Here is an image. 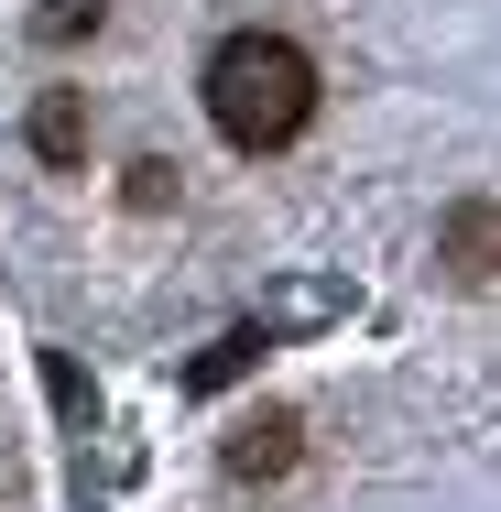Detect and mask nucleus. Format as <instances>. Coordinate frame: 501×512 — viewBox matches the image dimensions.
I'll use <instances>...</instances> for the list:
<instances>
[{
  "label": "nucleus",
  "instance_id": "nucleus-1",
  "mask_svg": "<svg viewBox=\"0 0 501 512\" xmlns=\"http://www.w3.org/2000/svg\"><path fill=\"white\" fill-rule=\"evenodd\" d=\"M207 120H218V142H240V153H284L305 120H316L305 44H284V33H229V44L207 55Z\"/></svg>",
  "mask_w": 501,
  "mask_h": 512
},
{
  "label": "nucleus",
  "instance_id": "nucleus-2",
  "mask_svg": "<svg viewBox=\"0 0 501 512\" xmlns=\"http://www.w3.org/2000/svg\"><path fill=\"white\" fill-rule=\"evenodd\" d=\"M33 153H44V164H77V153H88V109H77V88H44V99H33Z\"/></svg>",
  "mask_w": 501,
  "mask_h": 512
},
{
  "label": "nucleus",
  "instance_id": "nucleus-3",
  "mask_svg": "<svg viewBox=\"0 0 501 512\" xmlns=\"http://www.w3.org/2000/svg\"><path fill=\"white\" fill-rule=\"evenodd\" d=\"M284 436H295V425H284V414H262V425H251V436L229 447V469H240V480H251V469H284V458H295Z\"/></svg>",
  "mask_w": 501,
  "mask_h": 512
},
{
  "label": "nucleus",
  "instance_id": "nucleus-4",
  "mask_svg": "<svg viewBox=\"0 0 501 512\" xmlns=\"http://www.w3.org/2000/svg\"><path fill=\"white\" fill-rule=\"evenodd\" d=\"M480 240H491V218L469 207V218H458V284H480V273H491V262H480Z\"/></svg>",
  "mask_w": 501,
  "mask_h": 512
},
{
  "label": "nucleus",
  "instance_id": "nucleus-5",
  "mask_svg": "<svg viewBox=\"0 0 501 512\" xmlns=\"http://www.w3.org/2000/svg\"><path fill=\"white\" fill-rule=\"evenodd\" d=\"M88 22H99V0H55L44 11V33H88Z\"/></svg>",
  "mask_w": 501,
  "mask_h": 512
}]
</instances>
